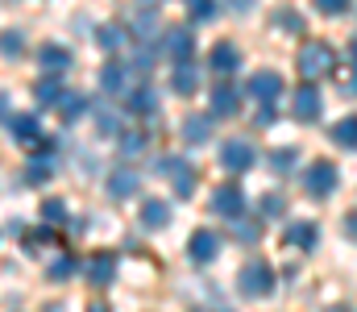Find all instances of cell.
I'll return each mask as SVG.
<instances>
[{
	"instance_id": "4316f807",
	"label": "cell",
	"mask_w": 357,
	"mask_h": 312,
	"mask_svg": "<svg viewBox=\"0 0 357 312\" xmlns=\"http://www.w3.org/2000/svg\"><path fill=\"white\" fill-rule=\"evenodd\" d=\"M33 96H38V104H46V108H59L67 92L59 88V80H38V88H33Z\"/></svg>"
},
{
	"instance_id": "7a4b0ae2",
	"label": "cell",
	"mask_w": 357,
	"mask_h": 312,
	"mask_svg": "<svg viewBox=\"0 0 357 312\" xmlns=\"http://www.w3.org/2000/svg\"><path fill=\"white\" fill-rule=\"evenodd\" d=\"M333 67H337V63H333V50H328L324 42H307V46L299 50V75H303L307 84L324 80Z\"/></svg>"
},
{
	"instance_id": "7c38bea8",
	"label": "cell",
	"mask_w": 357,
	"mask_h": 312,
	"mask_svg": "<svg viewBox=\"0 0 357 312\" xmlns=\"http://www.w3.org/2000/svg\"><path fill=\"white\" fill-rule=\"evenodd\" d=\"M291 112H295L299 121H316V117L324 112V101H320L316 84H303V88L295 92V101H291Z\"/></svg>"
},
{
	"instance_id": "d590c367",
	"label": "cell",
	"mask_w": 357,
	"mask_h": 312,
	"mask_svg": "<svg viewBox=\"0 0 357 312\" xmlns=\"http://www.w3.org/2000/svg\"><path fill=\"white\" fill-rule=\"evenodd\" d=\"M133 34H137V38H154V34H158V21H154V13H146V17L137 13V17H133Z\"/></svg>"
},
{
	"instance_id": "8992f818",
	"label": "cell",
	"mask_w": 357,
	"mask_h": 312,
	"mask_svg": "<svg viewBox=\"0 0 357 312\" xmlns=\"http://www.w3.org/2000/svg\"><path fill=\"white\" fill-rule=\"evenodd\" d=\"M241 208H245V192H241L237 184L212 188V216H229V221H237Z\"/></svg>"
},
{
	"instance_id": "ab89813d",
	"label": "cell",
	"mask_w": 357,
	"mask_h": 312,
	"mask_svg": "<svg viewBox=\"0 0 357 312\" xmlns=\"http://www.w3.org/2000/svg\"><path fill=\"white\" fill-rule=\"evenodd\" d=\"M316 8H320V13H328V17H337V13H345V8H349V0H316Z\"/></svg>"
},
{
	"instance_id": "9a60e30c",
	"label": "cell",
	"mask_w": 357,
	"mask_h": 312,
	"mask_svg": "<svg viewBox=\"0 0 357 312\" xmlns=\"http://www.w3.org/2000/svg\"><path fill=\"white\" fill-rule=\"evenodd\" d=\"M208 63H212V71L229 75V71H237V67H241V50H237L233 42H216V46H212V54H208Z\"/></svg>"
},
{
	"instance_id": "603a6c76",
	"label": "cell",
	"mask_w": 357,
	"mask_h": 312,
	"mask_svg": "<svg viewBox=\"0 0 357 312\" xmlns=\"http://www.w3.org/2000/svg\"><path fill=\"white\" fill-rule=\"evenodd\" d=\"M129 108H133V112H142V117H146V112H154V108H158L154 88H150V84H133V92H129Z\"/></svg>"
},
{
	"instance_id": "277c9868",
	"label": "cell",
	"mask_w": 357,
	"mask_h": 312,
	"mask_svg": "<svg viewBox=\"0 0 357 312\" xmlns=\"http://www.w3.org/2000/svg\"><path fill=\"white\" fill-rule=\"evenodd\" d=\"M100 88L108 92V96H129L133 92V67L129 63H104L100 67Z\"/></svg>"
},
{
	"instance_id": "9c48e42d",
	"label": "cell",
	"mask_w": 357,
	"mask_h": 312,
	"mask_svg": "<svg viewBox=\"0 0 357 312\" xmlns=\"http://www.w3.org/2000/svg\"><path fill=\"white\" fill-rule=\"evenodd\" d=\"M137 188H142V175H137L133 167H116V171H108V196H112V200H129Z\"/></svg>"
},
{
	"instance_id": "44dd1931",
	"label": "cell",
	"mask_w": 357,
	"mask_h": 312,
	"mask_svg": "<svg viewBox=\"0 0 357 312\" xmlns=\"http://www.w3.org/2000/svg\"><path fill=\"white\" fill-rule=\"evenodd\" d=\"M171 88H175L178 96H191V92L199 88V71H195V63H178L175 71H171Z\"/></svg>"
},
{
	"instance_id": "83f0119b",
	"label": "cell",
	"mask_w": 357,
	"mask_h": 312,
	"mask_svg": "<svg viewBox=\"0 0 357 312\" xmlns=\"http://www.w3.org/2000/svg\"><path fill=\"white\" fill-rule=\"evenodd\" d=\"M59 112H63V121H79V117L88 112V101H84L79 92H67L63 104H59Z\"/></svg>"
},
{
	"instance_id": "d4e9b609",
	"label": "cell",
	"mask_w": 357,
	"mask_h": 312,
	"mask_svg": "<svg viewBox=\"0 0 357 312\" xmlns=\"http://www.w3.org/2000/svg\"><path fill=\"white\" fill-rule=\"evenodd\" d=\"M50 175H54V158H50V154L29 158V167H25V179H29V184H46Z\"/></svg>"
},
{
	"instance_id": "f1b7e54d",
	"label": "cell",
	"mask_w": 357,
	"mask_h": 312,
	"mask_svg": "<svg viewBox=\"0 0 357 312\" xmlns=\"http://www.w3.org/2000/svg\"><path fill=\"white\" fill-rule=\"evenodd\" d=\"M96 42H100L104 50H112V54H116V50L125 46V29H121V25H104V29L96 34Z\"/></svg>"
},
{
	"instance_id": "d6a6232c",
	"label": "cell",
	"mask_w": 357,
	"mask_h": 312,
	"mask_svg": "<svg viewBox=\"0 0 357 312\" xmlns=\"http://www.w3.org/2000/svg\"><path fill=\"white\" fill-rule=\"evenodd\" d=\"M142 150H146V129L121 133V154H125V158H133V154H142Z\"/></svg>"
},
{
	"instance_id": "d6986e66",
	"label": "cell",
	"mask_w": 357,
	"mask_h": 312,
	"mask_svg": "<svg viewBox=\"0 0 357 312\" xmlns=\"http://www.w3.org/2000/svg\"><path fill=\"white\" fill-rule=\"evenodd\" d=\"M137 216H142L146 229H167V225H171V205H167V200H146Z\"/></svg>"
},
{
	"instance_id": "cb8c5ba5",
	"label": "cell",
	"mask_w": 357,
	"mask_h": 312,
	"mask_svg": "<svg viewBox=\"0 0 357 312\" xmlns=\"http://www.w3.org/2000/svg\"><path fill=\"white\" fill-rule=\"evenodd\" d=\"M333 142L345 146V150H357V117H341L333 125Z\"/></svg>"
},
{
	"instance_id": "3957f363",
	"label": "cell",
	"mask_w": 357,
	"mask_h": 312,
	"mask_svg": "<svg viewBox=\"0 0 357 312\" xmlns=\"http://www.w3.org/2000/svg\"><path fill=\"white\" fill-rule=\"evenodd\" d=\"M337 167L328 163V158H316L307 171H303V188H307V196H316V200H324V196H333L337 192Z\"/></svg>"
},
{
	"instance_id": "bcb514c9",
	"label": "cell",
	"mask_w": 357,
	"mask_h": 312,
	"mask_svg": "<svg viewBox=\"0 0 357 312\" xmlns=\"http://www.w3.org/2000/svg\"><path fill=\"white\" fill-rule=\"evenodd\" d=\"M88 312H108V304H91V309Z\"/></svg>"
},
{
	"instance_id": "8fae6325",
	"label": "cell",
	"mask_w": 357,
	"mask_h": 312,
	"mask_svg": "<svg viewBox=\"0 0 357 312\" xmlns=\"http://www.w3.org/2000/svg\"><path fill=\"white\" fill-rule=\"evenodd\" d=\"M84 275H88L91 288H108L112 283V275H116V258L108 254V250H100V254H91L88 267H84Z\"/></svg>"
},
{
	"instance_id": "6da1fadb",
	"label": "cell",
	"mask_w": 357,
	"mask_h": 312,
	"mask_svg": "<svg viewBox=\"0 0 357 312\" xmlns=\"http://www.w3.org/2000/svg\"><path fill=\"white\" fill-rule=\"evenodd\" d=\"M237 288H241V296H250V300L270 296V292H274V271H270V262L250 258V262L237 271Z\"/></svg>"
},
{
	"instance_id": "7dc6e473",
	"label": "cell",
	"mask_w": 357,
	"mask_h": 312,
	"mask_svg": "<svg viewBox=\"0 0 357 312\" xmlns=\"http://www.w3.org/2000/svg\"><path fill=\"white\" fill-rule=\"evenodd\" d=\"M349 54H354V67H357V38H354V46H349Z\"/></svg>"
},
{
	"instance_id": "b9f144b4",
	"label": "cell",
	"mask_w": 357,
	"mask_h": 312,
	"mask_svg": "<svg viewBox=\"0 0 357 312\" xmlns=\"http://www.w3.org/2000/svg\"><path fill=\"white\" fill-rule=\"evenodd\" d=\"M345 237H354V242H357V212L345 216Z\"/></svg>"
},
{
	"instance_id": "7402d4cb",
	"label": "cell",
	"mask_w": 357,
	"mask_h": 312,
	"mask_svg": "<svg viewBox=\"0 0 357 312\" xmlns=\"http://www.w3.org/2000/svg\"><path fill=\"white\" fill-rule=\"evenodd\" d=\"M96 129H100L104 138H121V133H125V121H121V112H112L108 104H100V108H96Z\"/></svg>"
},
{
	"instance_id": "30bf717a",
	"label": "cell",
	"mask_w": 357,
	"mask_h": 312,
	"mask_svg": "<svg viewBox=\"0 0 357 312\" xmlns=\"http://www.w3.org/2000/svg\"><path fill=\"white\" fill-rule=\"evenodd\" d=\"M282 242L295 246V250H316L320 229H316V221H291V225L282 229Z\"/></svg>"
},
{
	"instance_id": "52a82bcc",
	"label": "cell",
	"mask_w": 357,
	"mask_h": 312,
	"mask_svg": "<svg viewBox=\"0 0 357 312\" xmlns=\"http://www.w3.org/2000/svg\"><path fill=\"white\" fill-rule=\"evenodd\" d=\"M245 92H250L258 104H274L278 92H282V75H278V71H258V75H250Z\"/></svg>"
},
{
	"instance_id": "836d02e7",
	"label": "cell",
	"mask_w": 357,
	"mask_h": 312,
	"mask_svg": "<svg viewBox=\"0 0 357 312\" xmlns=\"http://www.w3.org/2000/svg\"><path fill=\"white\" fill-rule=\"evenodd\" d=\"M42 221H46V225H63V221H67V205H63V200H54V196H50V200H42Z\"/></svg>"
},
{
	"instance_id": "2e32d148",
	"label": "cell",
	"mask_w": 357,
	"mask_h": 312,
	"mask_svg": "<svg viewBox=\"0 0 357 312\" xmlns=\"http://www.w3.org/2000/svg\"><path fill=\"white\" fill-rule=\"evenodd\" d=\"M8 133H13L17 142H38V138H42V125H38L33 112H13V117H8Z\"/></svg>"
},
{
	"instance_id": "ba28073f",
	"label": "cell",
	"mask_w": 357,
	"mask_h": 312,
	"mask_svg": "<svg viewBox=\"0 0 357 312\" xmlns=\"http://www.w3.org/2000/svg\"><path fill=\"white\" fill-rule=\"evenodd\" d=\"M187 254H191V262H212V258L220 254V233H212V229H195L191 242H187Z\"/></svg>"
},
{
	"instance_id": "f6af8a7d",
	"label": "cell",
	"mask_w": 357,
	"mask_h": 312,
	"mask_svg": "<svg viewBox=\"0 0 357 312\" xmlns=\"http://www.w3.org/2000/svg\"><path fill=\"white\" fill-rule=\"evenodd\" d=\"M42 312H67V309H63V304H46Z\"/></svg>"
},
{
	"instance_id": "5b68a950",
	"label": "cell",
	"mask_w": 357,
	"mask_h": 312,
	"mask_svg": "<svg viewBox=\"0 0 357 312\" xmlns=\"http://www.w3.org/2000/svg\"><path fill=\"white\" fill-rule=\"evenodd\" d=\"M220 167H225L229 175H241V171H250V167H254V146H250L245 138H233V142H225V146H220Z\"/></svg>"
},
{
	"instance_id": "4dcf8cb0",
	"label": "cell",
	"mask_w": 357,
	"mask_h": 312,
	"mask_svg": "<svg viewBox=\"0 0 357 312\" xmlns=\"http://www.w3.org/2000/svg\"><path fill=\"white\" fill-rule=\"evenodd\" d=\"M75 271H79V258H71V254H63L59 262H50V271H46V275H50L54 283H63V279H71Z\"/></svg>"
},
{
	"instance_id": "ee69618b",
	"label": "cell",
	"mask_w": 357,
	"mask_h": 312,
	"mask_svg": "<svg viewBox=\"0 0 357 312\" xmlns=\"http://www.w3.org/2000/svg\"><path fill=\"white\" fill-rule=\"evenodd\" d=\"M345 92H349V96H357V67L349 71V80H345Z\"/></svg>"
},
{
	"instance_id": "e0dca14e",
	"label": "cell",
	"mask_w": 357,
	"mask_h": 312,
	"mask_svg": "<svg viewBox=\"0 0 357 312\" xmlns=\"http://www.w3.org/2000/svg\"><path fill=\"white\" fill-rule=\"evenodd\" d=\"M208 96H212V117H233L237 104H241V92H237L233 84H220V88H212Z\"/></svg>"
},
{
	"instance_id": "5bb4252c",
	"label": "cell",
	"mask_w": 357,
	"mask_h": 312,
	"mask_svg": "<svg viewBox=\"0 0 357 312\" xmlns=\"http://www.w3.org/2000/svg\"><path fill=\"white\" fill-rule=\"evenodd\" d=\"M162 171L171 175V184H175V192L183 196V200L195 192V167H191V163H183V158H171V163H162Z\"/></svg>"
},
{
	"instance_id": "1f68e13d",
	"label": "cell",
	"mask_w": 357,
	"mask_h": 312,
	"mask_svg": "<svg viewBox=\"0 0 357 312\" xmlns=\"http://www.w3.org/2000/svg\"><path fill=\"white\" fill-rule=\"evenodd\" d=\"M274 25L287 29V34H299V29H303V17H299L295 8H274Z\"/></svg>"
},
{
	"instance_id": "f35d334b",
	"label": "cell",
	"mask_w": 357,
	"mask_h": 312,
	"mask_svg": "<svg viewBox=\"0 0 357 312\" xmlns=\"http://www.w3.org/2000/svg\"><path fill=\"white\" fill-rule=\"evenodd\" d=\"M262 212H266V216H282V212H287V196H274V192H270L266 200H262Z\"/></svg>"
},
{
	"instance_id": "7bdbcfd3",
	"label": "cell",
	"mask_w": 357,
	"mask_h": 312,
	"mask_svg": "<svg viewBox=\"0 0 357 312\" xmlns=\"http://www.w3.org/2000/svg\"><path fill=\"white\" fill-rule=\"evenodd\" d=\"M229 4H233V13H250L254 8V0H229Z\"/></svg>"
},
{
	"instance_id": "681fc988",
	"label": "cell",
	"mask_w": 357,
	"mask_h": 312,
	"mask_svg": "<svg viewBox=\"0 0 357 312\" xmlns=\"http://www.w3.org/2000/svg\"><path fill=\"white\" fill-rule=\"evenodd\" d=\"M142 4H158V0H142Z\"/></svg>"
},
{
	"instance_id": "f546056e",
	"label": "cell",
	"mask_w": 357,
	"mask_h": 312,
	"mask_svg": "<svg viewBox=\"0 0 357 312\" xmlns=\"http://www.w3.org/2000/svg\"><path fill=\"white\" fill-rule=\"evenodd\" d=\"M295 158H299V154H295L291 146H282V150H270V167H274L278 175H291V171H295Z\"/></svg>"
},
{
	"instance_id": "484cf974",
	"label": "cell",
	"mask_w": 357,
	"mask_h": 312,
	"mask_svg": "<svg viewBox=\"0 0 357 312\" xmlns=\"http://www.w3.org/2000/svg\"><path fill=\"white\" fill-rule=\"evenodd\" d=\"M233 237H237L241 246H254V242H262V225L250 221V216H237V221H233Z\"/></svg>"
},
{
	"instance_id": "ac0fdd59",
	"label": "cell",
	"mask_w": 357,
	"mask_h": 312,
	"mask_svg": "<svg viewBox=\"0 0 357 312\" xmlns=\"http://www.w3.org/2000/svg\"><path fill=\"white\" fill-rule=\"evenodd\" d=\"M38 63H42V71L59 75V71L71 67V50H67V46H42V50H38Z\"/></svg>"
},
{
	"instance_id": "74e56055",
	"label": "cell",
	"mask_w": 357,
	"mask_h": 312,
	"mask_svg": "<svg viewBox=\"0 0 357 312\" xmlns=\"http://www.w3.org/2000/svg\"><path fill=\"white\" fill-rule=\"evenodd\" d=\"M0 50L4 54H21L25 50V38L21 34H0Z\"/></svg>"
},
{
	"instance_id": "8d00e7d4",
	"label": "cell",
	"mask_w": 357,
	"mask_h": 312,
	"mask_svg": "<svg viewBox=\"0 0 357 312\" xmlns=\"http://www.w3.org/2000/svg\"><path fill=\"white\" fill-rule=\"evenodd\" d=\"M154 67V46H137L133 50V71H150Z\"/></svg>"
},
{
	"instance_id": "60d3db41",
	"label": "cell",
	"mask_w": 357,
	"mask_h": 312,
	"mask_svg": "<svg viewBox=\"0 0 357 312\" xmlns=\"http://www.w3.org/2000/svg\"><path fill=\"white\" fill-rule=\"evenodd\" d=\"M258 125H262V129H266V125H274V108H270V104H262V112H258Z\"/></svg>"
},
{
	"instance_id": "c3c4849f",
	"label": "cell",
	"mask_w": 357,
	"mask_h": 312,
	"mask_svg": "<svg viewBox=\"0 0 357 312\" xmlns=\"http://www.w3.org/2000/svg\"><path fill=\"white\" fill-rule=\"evenodd\" d=\"M328 312H349V309H341V304H333V309H328Z\"/></svg>"
},
{
	"instance_id": "e575fe53",
	"label": "cell",
	"mask_w": 357,
	"mask_h": 312,
	"mask_svg": "<svg viewBox=\"0 0 357 312\" xmlns=\"http://www.w3.org/2000/svg\"><path fill=\"white\" fill-rule=\"evenodd\" d=\"M187 13H191V21H212L216 0H187Z\"/></svg>"
},
{
	"instance_id": "ffe728a7",
	"label": "cell",
	"mask_w": 357,
	"mask_h": 312,
	"mask_svg": "<svg viewBox=\"0 0 357 312\" xmlns=\"http://www.w3.org/2000/svg\"><path fill=\"white\" fill-rule=\"evenodd\" d=\"M183 138L191 142V146H199V142H208L212 138V112L204 117V112H195V117H187L183 121Z\"/></svg>"
},
{
	"instance_id": "4fadbf2b",
	"label": "cell",
	"mask_w": 357,
	"mask_h": 312,
	"mask_svg": "<svg viewBox=\"0 0 357 312\" xmlns=\"http://www.w3.org/2000/svg\"><path fill=\"white\" fill-rule=\"evenodd\" d=\"M162 50H167V59H175V67H178V63H191L195 38H191L187 29H167V38H162Z\"/></svg>"
}]
</instances>
